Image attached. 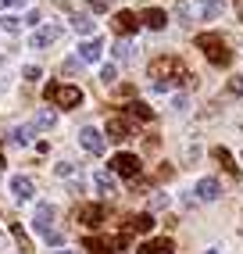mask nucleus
Returning a JSON list of instances; mask_svg holds the SVG:
<instances>
[{"label": "nucleus", "mask_w": 243, "mask_h": 254, "mask_svg": "<svg viewBox=\"0 0 243 254\" xmlns=\"http://www.w3.org/2000/svg\"><path fill=\"white\" fill-rule=\"evenodd\" d=\"M147 75L154 79V90H158V93H168V90H176V86H189V82L197 79V75H189V68H186L179 58H172V54L154 58L150 68H147Z\"/></svg>", "instance_id": "1"}, {"label": "nucleus", "mask_w": 243, "mask_h": 254, "mask_svg": "<svg viewBox=\"0 0 243 254\" xmlns=\"http://www.w3.org/2000/svg\"><path fill=\"white\" fill-rule=\"evenodd\" d=\"M197 50H204V58L211 64H218V68L233 64V50L225 47V40L218 36V32H200V36H197Z\"/></svg>", "instance_id": "2"}, {"label": "nucleus", "mask_w": 243, "mask_h": 254, "mask_svg": "<svg viewBox=\"0 0 243 254\" xmlns=\"http://www.w3.org/2000/svg\"><path fill=\"white\" fill-rule=\"evenodd\" d=\"M32 226L43 236L47 244H61V233L54 229V204H36V215H32Z\"/></svg>", "instance_id": "3"}, {"label": "nucleus", "mask_w": 243, "mask_h": 254, "mask_svg": "<svg viewBox=\"0 0 243 254\" xmlns=\"http://www.w3.org/2000/svg\"><path fill=\"white\" fill-rule=\"evenodd\" d=\"M43 93H47L50 104H58V108H79V104H82V90H79V86H61V82H50Z\"/></svg>", "instance_id": "4"}, {"label": "nucleus", "mask_w": 243, "mask_h": 254, "mask_svg": "<svg viewBox=\"0 0 243 254\" xmlns=\"http://www.w3.org/2000/svg\"><path fill=\"white\" fill-rule=\"evenodd\" d=\"M125 244H129V233H118L111 240H100V236H86V251L90 254H125Z\"/></svg>", "instance_id": "5"}, {"label": "nucleus", "mask_w": 243, "mask_h": 254, "mask_svg": "<svg viewBox=\"0 0 243 254\" xmlns=\"http://www.w3.org/2000/svg\"><path fill=\"white\" fill-rule=\"evenodd\" d=\"M140 158H136V154H115L111 158V172L115 176H122V179H136V176H140Z\"/></svg>", "instance_id": "6"}, {"label": "nucleus", "mask_w": 243, "mask_h": 254, "mask_svg": "<svg viewBox=\"0 0 243 254\" xmlns=\"http://www.w3.org/2000/svg\"><path fill=\"white\" fill-rule=\"evenodd\" d=\"M75 222H79V226H86V229H97V226L104 222V208H100V204H79Z\"/></svg>", "instance_id": "7"}, {"label": "nucleus", "mask_w": 243, "mask_h": 254, "mask_svg": "<svg viewBox=\"0 0 243 254\" xmlns=\"http://www.w3.org/2000/svg\"><path fill=\"white\" fill-rule=\"evenodd\" d=\"M54 40H61V25H43V29H36L32 32V40H29V47L32 50H43V47H50Z\"/></svg>", "instance_id": "8"}, {"label": "nucleus", "mask_w": 243, "mask_h": 254, "mask_svg": "<svg viewBox=\"0 0 243 254\" xmlns=\"http://www.w3.org/2000/svg\"><path fill=\"white\" fill-rule=\"evenodd\" d=\"M79 143L90 150V154H104V136H100V129H93V126L79 129Z\"/></svg>", "instance_id": "9"}, {"label": "nucleus", "mask_w": 243, "mask_h": 254, "mask_svg": "<svg viewBox=\"0 0 243 254\" xmlns=\"http://www.w3.org/2000/svg\"><path fill=\"white\" fill-rule=\"evenodd\" d=\"M111 25H115V32H118V36H129V32H136V29H140V18H136L132 11H115Z\"/></svg>", "instance_id": "10"}, {"label": "nucleus", "mask_w": 243, "mask_h": 254, "mask_svg": "<svg viewBox=\"0 0 243 254\" xmlns=\"http://www.w3.org/2000/svg\"><path fill=\"white\" fill-rule=\"evenodd\" d=\"M132 136V126L125 122L122 115H115V118H108V140H115V143H122V140H129Z\"/></svg>", "instance_id": "11"}, {"label": "nucleus", "mask_w": 243, "mask_h": 254, "mask_svg": "<svg viewBox=\"0 0 243 254\" xmlns=\"http://www.w3.org/2000/svg\"><path fill=\"white\" fill-rule=\"evenodd\" d=\"M193 193H197V200H218L222 197V186H218V179H200L197 186H193Z\"/></svg>", "instance_id": "12"}, {"label": "nucleus", "mask_w": 243, "mask_h": 254, "mask_svg": "<svg viewBox=\"0 0 243 254\" xmlns=\"http://www.w3.org/2000/svg\"><path fill=\"white\" fill-rule=\"evenodd\" d=\"M11 193H14V200H32L36 186H32L29 176H14V179H11Z\"/></svg>", "instance_id": "13"}, {"label": "nucleus", "mask_w": 243, "mask_h": 254, "mask_svg": "<svg viewBox=\"0 0 243 254\" xmlns=\"http://www.w3.org/2000/svg\"><path fill=\"white\" fill-rule=\"evenodd\" d=\"M136 254H176V244H172L168 236H158V240H147Z\"/></svg>", "instance_id": "14"}, {"label": "nucleus", "mask_w": 243, "mask_h": 254, "mask_svg": "<svg viewBox=\"0 0 243 254\" xmlns=\"http://www.w3.org/2000/svg\"><path fill=\"white\" fill-rule=\"evenodd\" d=\"M140 22H143L147 29H165V25H168V14H165L161 7H147V11L140 14Z\"/></svg>", "instance_id": "15"}, {"label": "nucleus", "mask_w": 243, "mask_h": 254, "mask_svg": "<svg viewBox=\"0 0 243 254\" xmlns=\"http://www.w3.org/2000/svg\"><path fill=\"white\" fill-rule=\"evenodd\" d=\"M100 50H104V40H86L82 47H79V61H100Z\"/></svg>", "instance_id": "16"}, {"label": "nucleus", "mask_w": 243, "mask_h": 254, "mask_svg": "<svg viewBox=\"0 0 243 254\" xmlns=\"http://www.w3.org/2000/svg\"><path fill=\"white\" fill-rule=\"evenodd\" d=\"M150 229H154V215H132L125 226V233H150Z\"/></svg>", "instance_id": "17"}, {"label": "nucleus", "mask_w": 243, "mask_h": 254, "mask_svg": "<svg viewBox=\"0 0 243 254\" xmlns=\"http://www.w3.org/2000/svg\"><path fill=\"white\" fill-rule=\"evenodd\" d=\"M93 186H97L104 197H111V193H115V176H111V172H97V176H93Z\"/></svg>", "instance_id": "18"}, {"label": "nucleus", "mask_w": 243, "mask_h": 254, "mask_svg": "<svg viewBox=\"0 0 243 254\" xmlns=\"http://www.w3.org/2000/svg\"><path fill=\"white\" fill-rule=\"evenodd\" d=\"M211 154H215V161H218V165L225 168V172H233V176H240V168L233 165V154H229V150H225V147H215Z\"/></svg>", "instance_id": "19"}, {"label": "nucleus", "mask_w": 243, "mask_h": 254, "mask_svg": "<svg viewBox=\"0 0 243 254\" xmlns=\"http://www.w3.org/2000/svg\"><path fill=\"white\" fill-rule=\"evenodd\" d=\"M125 111H129L132 118H143V122H150V118H154V108H147L143 100H132V104H129Z\"/></svg>", "instance_id": "20"}, {"label": "nucleus", "mask_w": 243, "mask_h": 254, "mask_svg": "<svg viewBox=\"0 0 243 254\" xmlns=\"http://www.w3.org/2000/svg\"><path fill=\"white\" fill-rule=\"evenodd\" d=\"M222 11H225V0H204V7H200V14H204L207 22H211V18H218Z\"/></svg>", "instance_id": "21"}, {"label": "nucleus", "mask_w": 243, "mask_h": 254, "mask_svg": "<svg viewBox=\"0 0 243 254\" xmlns=\"http://www.w3.org/2000/svg\"><path fill=\"white\" fill-rule=\"evenodd\" d=\"M54 122H58V111H50V108H43L36 118H32V126H36V129H50Z\"/></svg>", "instance_id": "22"}, {"label": "nucleus", "mask_w": 243, "mask_h": 254, "mask_svg": "<svg viewBox=\"0 0 243 254\" xmlns=\"http://www.w3.org/2000/svg\"><path fill=\"white\" fill-rule=\"evenodd\" d=\"M72 29H75V32H82V36H90V32H93L90 14H72Z\"/></svg>", "instance_id": "23"}, {"label": "nucleus", "mask_w": 243, "mask_h": 254, "mask_svg": "<svg viewBox=\"0 0 243 254\" xmlns=\"http://www.w3.org/2000/svg\"><path fill=\"white\" fill-rule=\"evenodd\" d=\"M32 132H36V126H18V129H11V140L14 143H29Z\"/></svg>", "instance_id": "24"}, {"label": "nucleus", "mask_w": 243, "mask_h": 254, "mask_svg": "<svg viewBox=\"0 0 243 254\" xmlns=\"http://www.w3.org/2000/svg\"><path fill=\"white\" fill-rule=\"evenodd\" d=\"M115 58H118V61H129V58H132V43L118 40V43H115Z\"/></svg>", "instance_id": "25"}, {"label": "nucleus", "mask_w": 243, "mask_h": 254, "mask_svg": "<svg viewBox=\"0 0 243 254\" xmlns=\"http://www.w3.org/2000/svg\"><path fill=\"white\" fill-rule=\"evenodd\" d=\"M11 233H14V240H18V247H22V254H29L32 247H29V236H25V229H22V226H11Z\"/></svg>", "instance_id": "26"}, {"label": "nucleus", "mask_w": 243, "mask_h": 254, "mask_svg": "<svg viewBox=\"0 0 243 254\" xmlns=\"http://www.w3.org/2000/svg\"><path fill=\"white\" fill-rule=\"evenodd\" d=\"M115 79H118V68H115V64H104V68H100V82H104V86H111Z\"/></svg>", "instance_id": "27"}, {"label": "nucleus", "mask_w": 243, "mask_h": 254, "mask_svg": "<svg viewBox=\"0 0 243 254\" xmlns=\"http://www.w3.org/2000/svg\"><path fill=\"white\" fill-rule=\"evenodd\" d=\"M0 25H4L7 32H18V29H22V18H14V14H7V18H0Z\"/></svg>", "instance_id": "28"}, {"label": "nucleus", "mask_w": 243, "mask_h": 254, "mask_svg": "<svg viewBox=\"0 0 243 254\" xmlns=\"http://www.w3.org/2000/svg\"><path fill=\"white\" fill-rule=\"evenodd\" d=\"M229 93H236V97H243V75H236V79H229Z\"/></svg>", "instance_id": "29"}, {"label": "nucleus", "mask_w": 243, "mask_h": 254, "mask_svg": "<svg viewBox=\"0 0 243 254\" xmlns=\"http://www.w3.org/2000/svg\"><path fill=\"white\" fill-rule=\"evenodd\" d=\"M72 172H75V165H72V161H61V165H58V176H61V179H64V176H72Z\"/></svg>", "instance_id": "30"}, {"label": "nucleus", "mask_w": 243, "mask_h": 254, "mask_svg": "<svg viewBox=\"0 0 243 254\" xmlns=\"http://www.w3.org/2000/svg\"><path fill=\"white\" fill-rule=\"evenodd\" d=\"M111 0H90V11H108Z\"/></svg>", "instance_id": "31"}, {"label": "nucleus", "mask_w": 243, "mask_h": 254, "mask_svg": "<svg viewBox=\"0 0 243 254\" xmlns=\"http://www.w3.org/2000/svg\"><path fill=\"white\" fill-rule=\"evenodd\" d=\"M75 68H79V61H75V58H72V61H64V64H61V72H68V75H72Z\"/></svg>", "instance_id": "32"}, {"label": "nucleus", "mask_w": 243, "mask_h": 254, "mask_svg": "<svg viewBox=\"0 0 243 254\" xmlns=\"http://www.w3.org/2000/svg\"><path fill=\"white\" fill-rule=\"evenodd\" d=\"M25 79H32V82L40 79V68H36V64H29V68H25Z\"/></svg>", "instance_id": "33"}, {"label": "nucleus", "mask_w": 243, "mask_h": 254, "mask_svg": "<svg viewBox=\"0 0 243 254\" xmlns=\"http://www.w3.org/2000/svg\"><path fill=\"white\" fill-rule=\"evenodd\" d=\"M172 108H176V111H186L189 104H186V97H176V100H172Z\"/></svg>", "instance_id": "34"}, {"label": "nucleus", "mask_w": 243, "mask_h": 254, "mask_svg": "<svg viewBox=\"0 0 243 254\" xmlns=\"http://www.w3.org/2000/svg\"><path fill=\"white\" fill-rule=\"evenodd\" d=\"M14 4H22V0H0V7H14Z\"/></svg>", "instance_id": "35"}, {"label": "nucleus", "mask_w": 243, "mask_h": 254, "mask_svg": "<svg viewBox=\"0 0 243 254\" xmlns=\"http://www.w3.org/2000/svg\"><path fill=\"white\" fill-rule=\"evenodd\" d=\"M204 254H218V247H207V251H204Z\"/></svg>", "instance_id": "36"}, {"label": "nucleus", "mask_w": 243, "mask_h": 254, "mask_svg": "<svg viewBox=\"0 0 243 254\" xmlns=\"http://www.w3.org/2000/svg\"><path fill=\"white\" fill-rule=\"evenodd\" d=\"M58 254H79V251H58Z\"/></svg>", "instance_id": "37"}, {"label": "nucleus", "mask_w": 243, "mask_h": 254, "mask_svg": "<svg viewBox=\"0 0 243 254\" xmlns=\"http://www.w3.org/2000/svg\"><path fill=\"white\" fill-rule=\"evenodd\" d=\"M0 165H4V150H0Z\"/></svg>", "instance_id": "38"}, {"label": "nucleus", "mask_w": 243, "mask_h": 254, "mask_svg": "<svg viewBox=\"0 0 243 254\" xmlns=\"http://www.w3.org/2000/svg\"><path fill=\"white\" fill-rule=\"evenodd\" d=\"M4 61H7V58H0V68H4Z\"/></svg>", "instance_id": "39"}]
</instances>
